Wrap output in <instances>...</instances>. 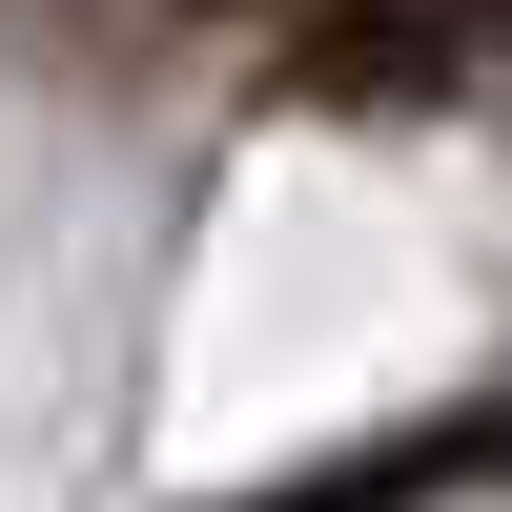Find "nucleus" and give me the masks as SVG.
<instances>
[{
    "mask_svg": "<svg viewBox=\"0 0 512 512\" xmlns=\"http://www.w3.org/2000/svg\"><path fill=\"white\" fill-rule=\"evenodd\" d=\"M472 21H512V0H472Z\"/></svg>",
    "mask_w": 512,
    "mask_h": 512,
    "instance_id": "obj_1",
    "label": "nucleus"
}]
</instances>
